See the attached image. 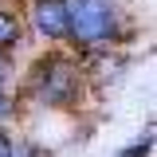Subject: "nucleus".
<instances>
[{"label": "nucleus", "mask_w": 157, "mask_h": 157, "mask_svg": "<svg viewBox=\"0 0 157 157\" xmlns=\"http://www.w3.org/2000/svg\"><path fill=\"white\" fill-rule=\"evenodd\" d=\"M24 94L39 110H78L86 94V63L63 47H51L28 67Z\"/></svg>", "instance_id": "obj_1"}, {"label": "nucleus", "mask_w": 157, "mask_h": 157, "mask_svg": "<svg viewBox=\"0 0 157 157\" xmlns=\"http://www.w3.org/2000/svg\"><path fill=\"white\" fill-rule=\"evenodd\" d=\"M67 12V43L94 55L114 51L122 43V8L118 0H63Z\"/></svg>", "instance_id": "obj_2"}, {"label": "nucleus", "mask_w": 157, "mask_h": 157, "mask_svg": "<svg viewBox=\"0 0 157 157\" xmlns=\"http://www.w3.org/2000/svg\"><path fill=\"white\" fill-rule=\"evenodd\" d=\"M28 24L51 47L67 43V12H63V0H32L28 4Z\"/></svg>", "instance_id": "obj_3"}, {"label": "nucleus", "mask_w": 157, "mask_h": 157, "mask_svg": "<svg viewBox=\"0 0 157 157\" xmlns=\"http://www.w3.org/2000/svg\"><path fill=\"white\" fill-rule=\"evenodd\" d=\"M20 43H24V20L16 12H8V8H0V51L12 55Z\"/></svg>", "instance_id": "obj_4"}, {"label": "nucleus", "mask_w": 157, "mask_h": 157, "mask_svg": "<svg viewBox=\"0 0 157 157\" xmlns=\"http://www.w3.org/2000/svg\"><path fill=\"white\" fill-rule=\"evenodd\" d=\"M20 94H12V90H0V126H8V122H16L20 118Z\"/></svg>", "instance_id": "obj_5"}, {"label": "nucleus", "mask_w": 157, "mask_h": 157, "mask_svg": "<svg viewBox=\"0 0 157 157\" xmlns=\"http://www.w3.org/2000/svg\"><path fill=\"white\" fill-rule=\"evenodd\" d=\"M16 78V63H12V55H4L0 51V90H8V82Z\"/></svg>", "instance_id": "obj_6"}, {"label": "nucleus", "mask_w": 157, "mask_h": 157, "mask_svg": "<svg viewBox=\"0 0 157 157\" xmlns=\"http://www.w3.org/2000/svg\"><path fill=\"white\" fill-rule=\"evenodd\" d=\"M149 145H153V141H149V130H145V137H137L134 145H130V149H122L118 157H145V153H149Z\"/></svg>", "instance_id": "obj_7"}, {"label": "nucleus", "mask_w": 157, "mask_h": 157, "mask_svg": "<svg viewBox=\"0 0 157 157\" xmlns=\"http://www.w3.org/2000/svg\"><path fill=\"white\" fill-rule=\"evenodd\" d=\"M12 141H16V134H12L8 126H0V157H8V153H12Z\"/></svg>", "instance_id": "obj_8"}]
</instances>
